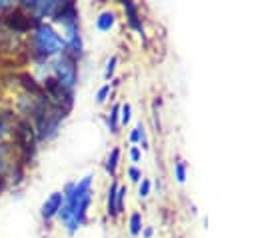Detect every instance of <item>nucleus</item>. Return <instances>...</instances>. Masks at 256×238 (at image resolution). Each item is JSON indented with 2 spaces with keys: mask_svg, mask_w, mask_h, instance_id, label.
Masks as SVG:
<instances>
[{
  "mask_svg": "<svg viewBox=\"0 0 256 238\" xmlns=\"http://www.w3.org/2000/svg\"><path fill=\"white\" fill-rule=\"evenodd\" d=\"M124 10H126V14H128V22H130V26H134L140 34H144V28H142V24H140V20H138L136 4H134V2H124Z\"/></svg>",
  "mask_w": 256,
  "mask_h": 238,
  "instance_id": "obj_7",
  "label": "nucleus"
},
{
  "mask_svg": "<svg viewBox=\"0 0 256 238\" xmlns=\"http://www.w3.org/2000/svg\"><path fill=\"white\" fill-rule=\"evenodd\" d=\"M62 204H64V194H62V192H52V194L44 200V204H42V208H40V216H42L44 220H50V218L58 216Z\"/></svg>",
  "mask_w": 256,
  "mask_h": 238,
  "instance_id": "obj_5",
  "label": "nucleus"
},
{
  "mask_svg": "<svg viewBox=\"0 0 256 238\" xmlns=\"http://www.w3.org/2000/svg\"><path fill=\"white\" fill-rule=\"evenodd\" d=\"M140 156H142L140 148H138V146H132V148H130V158H132V162H138Z\"/></svg>",
  "mask_w": 256,
  "mask_h": 238,
  "instance_id": "obj_19",
  "label": "nucleus"
},
{
  "mask_svg": "<svg viewBox=\"0 0 256 238\" xmlns=\"http://www.w3.org/2000/svg\"><path fill=\"white\" fill-rule=\"evenodd\" d=\"M124 196H126V188L124 186H120L118 188V192H116V204H118V214L122 212V208H124Z\"/></svg>",
  "mask_w": 256,
  "mask_h": 238,
  "instance_id": "obj_14",
  "label": "nucleus"
},
{
  "mask_svg": "<svg viewBox=\"0 0 256 238\" xmlns=\"http://www.w3.org/2000/svg\"><path fill=\"white\" fill-rule=\"evenodd\" d=\"M174 174H176V180L178 182H184L186 180V162H176L174 164Z\"/></svg>",
  "mask_w": 256,
  "mask_h": 238,
  "instance_id": "obj_12",
  "label": "nucleus"
},
{
  "mask_svg": "<svg viewBox=\"0 0 256 238\" xmlns=\"http://www.w3.org/2000/svg\"><path fill=\"white\" fill-rule=\"evenodd\" d=\"M32 50L36 58H52L66 50L64 38L46 22H38L32 30Z\"/></svg>",
  "mask_w": 256,
  "mask_h": 238,
  "instance_id": "obj_2",
  "label": "nucleus"
},
{
  "mask_svg": "<svg viewBox=\"0 0 256 238\" xmlns=\"http://www.w3.org/2000/svg\"><path fill=\"white\" fill-rule=\"evenodd\" d=\"M128 176H130V180H132V182H140L142 172H140L136 166H130V168H128Z\"/></svg>",
  "mask_w": 256,
  "mask_h": 238,
  "instance_id": "obj_17",
  "label": "nucleus"
},
{
  "mask_svg": "<svg viewBox=\"0 0 256 238\" xmlns=\"http://www.w3.org/2000/svg\"><path fill=\"white\" fill-rule=\"evenodd\" d=\"M138 194L142 196V198H146L148 194H150V180H142V184H140V190H138Z\"/></svg>",
  "mask_w": 256,
  "mask_h": 238,
  "instance_id": "obj_18",
  "label": "nucleus"
},
{
  "mask_svg": "<svg viewBox=\"0 0 256 238\" xmlns=\"http://www.w3.org/2000/svg\"><path fill=\"white\" fill-rule=\"evenodd\" d=\"M90 184H92V176H84L80 182L68 184L64 190V204H62L58 216L64 222L68 232H76L86 220V210H88V204L92 198Z\"/></svg>",
  "mask_w": 256,
  "mask_h": 238,
  "instance_id": "obj_1",
  "label": "nucleus"
},
{
  "mask_svg": "<svg viewBox=\"0 0 256 238\" xmlns=\"http://www.w3.org/2000/svg\"><path fill=\"white\" fill-rule=\"evenodd\" d=\"M116 62H118V58H116V56H112V58L108 60L106 70H104V76H106V78H110V76L114 74V70H116Z\"/></svg>",
  "mask_w": 256,
  "mask_h": 238,
  "instance_id": "obj_15",
  "label": "nucleus"
},
{
  "mask_svg": "<svg viewBox=\"0 0 256 238\" xmlns=\"http://www.w3.org/2000/svg\"><path fill=\"white\" fill-rule=\"evenodd\" d=\"M118 120H120V106L116 104V106L112 108L110 116H108V128H110L112 132H116V128H118Z\"/></svg>",
  "mask_w": 256,
  "mask_h": 238,
  "instance_id": "obj_11",
  "label": "nucleus"
},
{
  "mask_svg": "<svg viewBox=\"0 0 256 238\" xmlns=\"http://www.w3.org/2000/svg\"><path fill=\"white\" fill-rule=\"evenodd\" d=\"M152 232H154L152 228H144V236H146V238H150V236H152Z\"/></svg>",
  "mask_w": 256,
  "mask_h": 238,
  "instance_id": "obj_20",
  "label": "nucleus"
},
{
  "mask_svg": "<svg viewBox=\"0 0 256 238\" xmlns=\"http://www.w3.org/2000/svg\"><path fill=\"white\" fill-rule=\"evenodd\" d=\"M116 192H118V186H116V182H114V184L110 186V190H108V214H110V216H116V214H118Z\"/></svg>",
  "mask_w": 256,
  "mask_h": 238,
  "instance_id": "obj_8",
  "label": "nucleus"
},
{
  "mask_svg": "<svg viewBox=\"0 0 256 238\" xmlns=\"http://www.w3.org/2000/svg\"><path fill=\"white\" fill-rule=\"evenodd\" d=\"M118 160H120V150H118V148H114V150L110 152L108 160H106V170H108L112 176L116 174V168H118Z\"/></svg>",
  "mask_w": 256,
  "mask_h": 238,
  "instance_id": "obj_9",
  "label": "nucleus"
},
{
  "mask_svg": "<svg viewBox=\"0 0 256 238\" xmlns=\"http://www.w3.org/2000/svg\"><path fill=\"white\" fill-rule=\"evenodd\" d=\"M114 22H116L114 12L104 10V12H100V14H98V18H96V28H98V30H102V32H108V30L114 26Z\"/></svg>",
  "mask_w": 256,
  "mask_h": 238,
  "instance_id": "obj_6",
  "label": "nucleus"
},
{
  "mask_svg": "<svg viewBox=\"0 0 256 238\" xmlns=\"http://www.w3.org/2000/svg\"><path fill=\"white\" fill-rule=\"evenodd\" d=\"M108 94H110V84H106V86H102V88L98 90V94H96V100L102 104V102L108 98Z\"/></svg>",
  "mask_w": 256,
  "mask_h": 238,
  "instance_id": "obj_16",
  "label": "nucleus"
},
{
  "mask_svg": "<svg viewBox=\"0 0 256 238\" xmlns=\"http://www.w3.org/2000/svg\"><path fill=\"white\" fill-rule=\"evenodd\" d=\"M52 72H54V80L64 86L66 90H72V86L76 84V78H78V72H76V58H72L66 50L62 54L56 56L54 64H52Z\"/></svg>",
  "mask_w": 256,
  "mask_h": 238,
  "instance_id": "obj_3",
  "label": "nucleus"
},
{
  "mask_svg": "<svg viewBox=\"0 0 256 238\" xmlns=\"http://www.w3.org/2000/svg\"><path fill=\"white\" fill-rule=\"evenodd\" d=\"M56 22H60L64 28L66 26H72V24H78V10L74 6V2H60L56 14L52 16Z\"/></svg>",
  "mask_w": 256,
  "mask_h": 238,
  "instance_id": "obj_4",
  "label": "nucleus"
},
{
  "mask_svg": "<svg viewBox=\"0 0 256 238\" xmlns=\"http://www.w3.org/2000/svg\"><path fill=\"white\" fill-rule=\"evenodd\" d=\"M142 232V216L138 214V212H134L132 216H130V234H140Z\"/></svg>",
  "mask_w": 256,
  "mask_h": 238,
  "instance_id": "obj_10",
  "label": "nucleus"
},
{
  "mask_svg": "<svg viewBox=\"0 0 256 238\" xmlns=\"http://www.w3.org/2000/svg\"><path fill=\"white\" fill-rule=\"evenodd\" d=\"M120 122L122 124H128L130 122V112H132V108H130V104H124V106H120Z\"/></svg>",
  "mask_w": 256,
  "mask_h": 238,
  "instance_id": "obj_13",
  "label": "nucleus"
}]
</instances>
